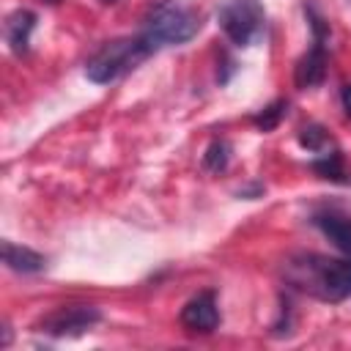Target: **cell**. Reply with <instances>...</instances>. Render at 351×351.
Instances as JSON below:
<instances>
[{
    "label": "cell",
    "instance_id": "cell-13",
    "mask_svg": "<svg viewBox=\"0 0 351 351\" xmlns=\"http://www.w3.org/2000/svg\"><path fill=\"white\" fill-rule=\"evenodd\" d=\"M230 162V145L225 140H211V145L203 154V170L208 173H222Z\"/></svg>",
    "mask_w": 351,
    "mask_h": 351
},
{
    "label": "cell",
    "instance_id": "cell-5",
    "mask_svg": "<svg viewBox=\"0 0 351 351\" xmlns=\"http://www.w3.org/2000/svg\"><path fill=\"white\" fill-rule=\"evenodd\" d=\"M101 321V310L93 304H69V307H58L49 315H44L38 321V332H47L52 337H77L82 332H88L90 326H96Z\"/></svg>",
    "mask_w": 351,
    "mask_h": 351
},
{
    "label": "cell",
    "instance_id": "cell-17",
    "mask_svg": "<svg viewBox=\"0 0 351 351\" xmlns=\"http://www.w3.org/2000/svg\"><path fill=\"white\" fill-rule=\"evenodd\" d=\"M340 101H343L346 115L351 118V82H348V85H343V90H340Z\"/></svg>",
    "mask_w": 351,
    "mask_h": 351
},
{
    "label": "cell",
    "instance_id": "cell-10",
    "mask_svg": "<svg viewBox=\"0 0 351 351\" xmlns=\"http://www.w3.org/2000/svg\"><path fill=\"white\" fill-rule=\"evenodd\" d=\"M3 263L22 274H36L47 266V258L30 247H16L11 241H3Z\"/></svg>",
    "mask_w": 351,
    "mask_h": 351
},
{
    "label": "cell",
    "instance_id": "cell-11",
    "mask_svg": "<svg viewBox=\"0 0 351 351\" xmlns=\"http://www.w3.org/2000/svg\"><path fill=\"white\" fill-rule=\"evenodd\" d=\"M310 167H313V173H315L318 178L337 181V184H348V181H351V173H348L346 159H343L340 151H332V154H324V156L313 159Z\"/></svg>",
    "mask_w": 351,
    "mask_h": 351
},
{
    "label": "cell",
    "instance_id": "cell-3",
    "mask_svg": "<svg viewBox=\"0 0 351 351\" xmlns=\"http://www.w3.org/2000/svg\"><path fill=\"white\" fill-rule=\"evenodd\" d=\"M156 49L137 33L129 38H112L107 44H101L93 58L85 63V77L96 85H107L112 80H118L121 74H126L129 69H134L137 63H143L148 55H154Z\"/></svg>",
    "mask_w": 351,
    "mask_h": 351
},
{
    "label": "cell",
    "instance_id": "cell-16",
    "mask_svg": "<svg viewBox=\"0 0 351 351\" xmlns=\"http://www.w3.org/2000/svg\"><path fill=\"white\" fill-rule=\"evenodd\" d=\"M258 195H263V184H250V186L239 189V197H247V200H252V197H258Z\"/></svg>",
    "mask_w": 351,
    "mask_h": 351
},
{
    "label": "cell",
    "instance_id": "cell-7",
    "mask_svg": "<svg viewBox=\"0 0 351 351\" xmlns=\"http://www.w3.org/2000/svg\"><path fill=\"white\" fill-rule=\"evenodd\" d=\"M324 77H326V49H324V44L313 41V47L293 66V85L299 90H307V88L321 85Z\"/></svg>",
    "mask_w": 351,
    "mask_h": 351
},
{
    "label": "cell",
    "instance_id": "cell-2",
    "mask_svg": "<svg viewBox=\"0 0 351 351\" xmlns=\"http://www.w3.org/2000/svg\"><path fill=\"white\" fill-rule=\"evenodd\" d=\"M197 30H200V16L186 0H159L145 14L140 36L154 49H159L170 44H184L195 38Z\"/></svg>",
    "mask_w": 351,
    "mask_h": 351
},
{
    "label": "cell",
    "instance_id": "cell-1",
    "mask_svg": "<svg viewBox=\"0 0 351 351\" xmlns=\"http://www.w3.org/2000/svg\"><path fill=\"white\" fill-rule=\"evenodd\" d=\"M285 282L321 302H343L351 296V258L293 255L285 263Z\"/></svg>",
    "mask_w": 351,
    "mask_h": 351
},
{
    "label": "cell",
    "instance_id": "cell-18",
    "mask_svg": "<svg viewBox=\"0 0 351 351\" xmlns=\"http://www.w3.org/2000/svg\"><path fill=\"white\" fill-rule=\"evenodd\" d=\"M107 3H112V0H107Z\"/></svg>",
    "mask_w": 351,
    "mask_h": 351
},
{
    "label": "cell",
    "instance_id": "cell-12",
    "mask_svg": "<svg viewBox=\"0 0 351 351\" xmlns=\"http://www.w3.org/2000/svg\"><path fill=\"white\" fill-rule=\"evenodd\" d=\"M285 110H288V101L285 99H277L271 104H266L258 115H252V123L261 129V132H271L280 126V121L285 118Z\"/></svg>",
    "mask_w": 351,
    "mask_h": 351
},
{
    "label": "cell",
    "instance_id": "cell-8",
    "mask_svg": "<svg viewBox=\"0 0 351 351\" xmlns=\"http://www.w3.org/2000/svg\"><path fill=\"white\" fill-rule=\"evenodd\" d=\"M313 225L340 250L351 258V219L348 217H340L335 211H318L313 214Z\"/></svg>",
    "mask_w": 351,
    "mask_h": 351
},
{
    "label": "cell",
    "instance_id": "cell-4",
    "mask_svg": "<svg viewBox=\"0 0 351 351\" xmlns=\"http://www.w3.org/2000/svg\"><path fill=\"white\" fill-rule=\"evenodd\" d=\"M217 19H219L222 33L236 47L255 44L266 30V11H263L261 0H228L219 8Z\"/></svg>",
    "mask_w": 351,
    "mask_h": 351
},
{
    "label": "cell",
    "instance_id": "cell-15",
    "mask_svg": "<svg viewBox=\"0 0 351 351\" xmlns=\"http://www.w3.org/2000/svg\"><path fill=\"white\" fill-rule=\"evenodd\" d=\"M304 14H307V22H310V30H313V41L315 44H324L329 38V22L318 14V8L313 3H304Z\"/></svg>",
    "mask_w": 351,
    "mask_h": 351
},
{
    "label": "cell",
    "instance_id": "cell-6",
    "mask_svg": "<svg viewBox=\"0 0 351 351\" xmlns=\"http://www.w3.org/2000/svg\"><path fill=\"white\" fill-rule=\"evenodd\" d=\"M181 326L192 335H211L219 326V307L214 291H200L181 307Z\"/></svg>",
    "mask_w": 351,
    "mask_h": 351
},
{
    "label": "cell",
    "instance_id": "cell-14",
    "mask_svg": "<svg viewBox=\"0 0 351 351\" xmlns=\"http://www.w3.org/2000/svg\"><path fill=\"white\" fill-rule=\"evenodd\" d=\"M299 145L307 148V151H324L326 145V129L318 126V123H310L299 132Z\"/></svg>",
    "mask_w": 351,
    "mask_h": 351
},
{
    "label": "cell",
    "instance_id": "cell-9",
    "mask_svg": "<svg viewBox=\"0 0 351 351\" xmlns=\"http://www.w3.org/2000/svg\"><path fill=\"white\" fill-rule=\"evenodd\" d=\"M33 27H36V14L33 11L16 8L14 14H8V19H5V41H8L14 55H25L27 52Z\"/></svg>",
    "mask_w": 351,
    "mask_h": 351
}]
</instances>
